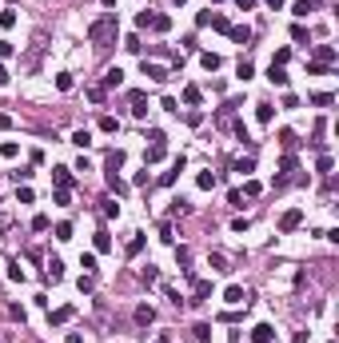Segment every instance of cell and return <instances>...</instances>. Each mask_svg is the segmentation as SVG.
<instances>
[{
	"instance_id": "1",
	"label": "cell",
	"mask_w": 339,
	"mask_h": 343,
	"mask_svg": "<svg viewBox=\"0 0 339 343\" xmlns=\"http://www.w3.org/2000/svg\"><path fill=\"white\" fill-rule=\"evenodd\" d=\"M116 32H120V20H116V12H104L96 24L88 28V40H92V44H112V40H116Z\"/></svg>"
},
{
	"instance_id": "2",
	"label": "cell",
	"mask_w": 339,
	"mask_h": 343,
	"mask_svg": "<svg viewBox=\"0 0 339 343\" xmlns=\"http://www.w3.org/2000/svg\"><path fill=\"white\" fill-rule=\"evenodd\" d=\"M144 76L148 80H168L172 72H168V64H160V60H144Z\"/></svg>"
},
{
	"instance_id": "3",
	"label": "cell",
	"mask_w": 339,
	"mask_h": 343,
	"mask_svg": "<svg viewBox=\"0 0 339 343\" xmlns=\"http://www.w3.org/2000/svg\"><path fill=\"white\" fill-rule=\"evenodd\" d=\"M224 299H228V303H232V307H248V299H252V295H248V291H243V288H239V284H232V288H228V291H224Z\"/></svg>"
},
{
	"instance_id": "4",
	"label": "cell",
	"mask_w": 339,
	"mask_h": 343,
	"mask_svg": "<svg viewBox=\"0 0 339 343\" xmlns=\"http://www.w3.org/2000/svg\"><path fill=\"white\" fill-rule=\"evenodd\" d=\"M303 224V211L299 208H291V211H284V220H280V232H295Z\"/></svg>"
},
{
	"instance_id": "5",
	"label": "cell",
	"mask_w": 339,
	"mask_h": 343,
	"mask_svg": "<svg viewBox=\"0 0 339 343\" xmlns=\"http://www.w3.org/2000/svg\"><path fill=\"white\" fill-rule=\"evenodd\" d=\"M271 339H275V327L271 323H256L252 327V343H271Z\"/></svg>"
},
{
	"instance_id": "6",
	"label": "cell",
	"mask_w": 339,
	"mask_h": 343,
	"mask_svg": "<svg viewBox=\"0 0 339 343\" xmlns=\"http://www.w3.org/2000/svg\"><path fill=\"white\" fill-rule=\"evenodd\" d=\"M128 100H132V116H140V120H144V116H148V100H144V92H140V88H136V92H128Z\"/></svg>"
},
{
	"instance_id": "7",
	"label": "cell",
	"mask_w": 339,
	"mask_h": 343,
	"mask_svg": "<svg viewBox=\"0 0 339 343\" xmlns=\"http://www.w3.org/2000/svg\"><path fill=\"white\" fill-rule=\"evenodd\" d=\"M228 36H232L235 44H248V40H252V28H248V24H232V28H228Z\"/></svg>"
},
{
	"instance_id": "8",
	"label": "cell",
	"mask_w": 339,
	"mask_h": 343,
	"mask_svg": "<svg viewBox=\"0 0 339 343\" xmlns=\"http://www.w3.org/2000/svg\"><path fill=\"white\" fill-rule=\"evenodd\" d=\"M52 180H56V188H72V168H56Z\"/></svg>"
},
{
	"instance_id": "9",
	"label": "cell",
	"mask_w": 339,
	"mask_h": 343,
	"mask_svg": "<svg viewBox=\"0 0 339 343\" xmlns=\"http://www.w3.org/2000/svg\"><path fill=\"white\" fill-rule=\"evenodd\" d=\"M267 80H271L275 88H284V84H287V72H284L280 64H271V68H267Z\"/></svg>"
},
{
	"instance_id": "10",
	"label": "cell",
	"mask_w": 339,
	"mask_h": 343,
	"mask_svg": "<svg viewBox=\"0 0 339 343\" xmlns=\"http://www.w3.org/2000/svg\"><path fill=\"white\" fill-rule=\"evenodd\" d=\"M120 84H124V72H120V68H108V72H104V88H120Z\"/></svg>"
},
{
	"instance_id": "11",
	"label": "cell",
	"mask_w": 339,
	"mask_h": 343,
	"mask_svg": "<svg viewBox=\"0 0 339 343\" xmlns=\"http://www.w3.org/2000/svg\"><path fill=\"white\" fill-rule=\"evenodd\" d=\"M152 319H156V311H152L148 303H144V307H136V323H140V327H148Z\"/></svg>"
},
{
	"instance_id": "12",
	"label": "cell",
	"mask_w": 339,
	"mask_h": 343,
	"mask_svg": "<svg viewBox=\"0 0 339 343\" xmlns=\"http://www.w3.org/2000/svg\"><path fill=\"white\" fill-rule=\"evenodd\" d=\"M200 64H204L208 72H215V68H220V56H215V52H200Z\"/></svg>"
},
{
	"instance_id": "13",
	"label": "cell",
	"mask_w": 339,
	"mask_h": 343,
	"mask_svg": "<svg viewBox=\"0 0 339 343\" xmlns=\"http://www.w3.org/2000/svg\"><path fill=\"white\" fill-rule=\"evenodd\" d=\"M235 76H239V80H252V76H256L252 60H239V64H235Z\"/></svg>"
},
{
	"instance_id": "14",
	"label": "cell",
	"mask_w": 339,
	"mask_h": 343,
	"mask_svg": "<svg viewBox=\"0 0 339 343\" xmlns=\"http://www.w3.org/2000/svg\"><path fill=\"white\" fill-rule=\"evenodd\" d=\"M256 120H260V124H271V120H275V108H271V104H260V108H256Z\"/></svg>"
},
{
	"instance_id": "15",
	"label": "cell",
	"mask_w": 339,
	"mask_h": 343,
	"mask_svg": "<svg viewBox=\"0 0 339 343\" xmlns=\"http://www.w3.org/2000/svg\"><path fill=\"white\" fill-rule=\"evenodd\" d=\"M52 204H60V208H68V204H72V192H68V188H56V192H52Z\"/></svg>"
},
{
	"instance_id": "16",
	"label": "cell",
	"mask_w": 339,
	"mask_h": 343,
	"mask_svg": "<svg viewBox=\"0 0 339 343\" xmlns=\"http://www.w3.org/2000/svg\"><path fill=\"white\" fill-rule=\"evenodd\" d=\"M196 184H200V192H211V188H215V176H211V172H200Z\"/></svg>"
},
{
	"instance_id": "17",
	"label": "cell",
	"mask_w": 339,
	"mask_h": 343,
	"mask_svg": "<svg viewBox=\"0 0 339 343\" xmlns=\"http://www.w3.org/2000/svg\"><path fill=\"white\" fill-rule=\"evenodd\" d=\"M315 56H319V64H331V60H335V48H331V44H319Z\"/></svg>"
},
{
	"instance_id": "18",
	"label": "cell",
	"mask_w": 339,
	"mask_h": 343,
	"mask_svg": "<svg viewBox=\"0 0 339 343\" xmlns=\"http://www.w3.org/2000/svg\"><path fill=\"white\" fill-rule=\"evenodd\" d=\"M68 319H72V307H56V311H52V323H56V327L68 323Z\"/></svg>"
},
{
	"instance_id": "19",
	"label": "cell",
	"mask_w": 339,
	"mask_h": 343,
	"mask_svg": "<svg viewBox=\"0 0 339 343\" xmlns=\"http://www.w3.org/2000/svg\"><path fill=\"white\" fill-rule=\"evenodd\" d=\"M72 144H76V148H88V144H92V132H88V128L72 132Z\"/></svg>"
},
{
	"instance_id": "20",
	"label": "cell",
	"mask_w": 339,
	"mask_h": 343,
	"mask_svg": "<svg viewBox=\"0 0 339 343\" xmlns=\"http://www.w3.org/2000/svg\"><path fill=\"white\" fill-rule=\"evenodd\" d=\"M164 160V144H152L148 148V164H160Z\"/></svg>"
},
{
	"instance_id": "21",
	"label": "cell",
	"mask_w": 339,
	"mask_h": 343,
	"mask_svg": "<svg viewBox=\"0 0 339 343\" xmlns=\"http://www.w3.org/2000/svg\"><path fill=\"white\" fill-rule=\"evenodd\" d=\"M315 4H319V0H295V16H307Z\"/></svg>"
},
{
	"instance_id": "22",
	"label": "cell",
	"mask_w": 339,
	"mask_h": 343,
	"mask_svg": "<svg viewBox=\"0 0 339 343\" xmlns=\"http://www.w3.org/2000/svg\"><path fill=\"white\" fill-rule=\"evenodd\" d=\"M183 104H200V88H196V84L183 88Z\"/></svg>"
},
{
	"instance_id": "23",
	"label": "cell",
	"mask_w": 339,
	"mask_h": 343,
	"mask_svg": "<svg viewBox=\"0 0 339 343\" xmlns=\"http://www.w3.org/2000/svg\"><path fill=\"white\" fill-rule=\"evenodd\" d=\"M208 24H211V28H220V32H228V28H232V24H228V16H220V12H211V20H208Z\"/></svg>"
},
{
	"instance_id": "24",
	"label": "cell",
	"mask_w": 339,
	"mask_h": 343,
	"mask_svg": "<svg viewBox=\"0 0 339 343\" xmlns=\"http://www.w3.org/2000/svg\"><path fill=\"white\" fill-rule=\"evenodd\" d=\"M307 36H312V32H307V28H303V24H291V40H295V44H303Z\"/></svg>"
},
{
	"instance_id": "25",
	"label": "cell",
	"mask_w": 339,
	"mask_h": 343,
	"mask_svg": "<svg viewBox=\"0 0 339 343\" xmlns=\"http://www.w3.org/2000/svg\"><path fill=\"white\" fill-rule=\"evenodd\" d=\"M235 172H239V176H248V172H256V160H252V156H248V160H235Z\"/></svg>"
},
{
	"instance_id": "26",
	"label": "cell",
	"mask_w": 339,
	"mask_h": 343,
	"mask_svg": "<svg viewBox=\"0 0 339 343\" xmlns=\"http://www.w3.org/2000/svg\"><path fill=\"white\" fill-rule=\"evenodd\" d=\"M211 295V284H208V279H196V299H208Z\"/></svg>"
},
{
	"instance_id": "27",
	"label": "cell",
	"mask_w": 339,
	"mask_h": 343,
	"mask_svg": "<svg viewBox=\"0 0 339 343\" xmlns=\"http://www.w3.org/2000/svg\"><path fill=\"white\" fill-rule=\"evenodd\" d=\"M196 339L208 343V339H211V323H196Z\"/></svg>"
},
{
	"instance_id": "28",
	"label": "cell",
	"mask_w": 339,
	"mask_h": 343,
	"mask_svg": "<svg viewBox=\"0 0 339 343\" xmlns=\"http://www.w3.org/2000/svg\"><path fill=\"white\" fill-rule=\"evenodd\" d=\"M152 28H156V32H168L172 20H168V16H152Z\"/></svg>"
},
{
	"instance_id": "29",
	"label": "cell",
	"mask_w": 339,
	"mask_h": 343,
	"mask_svg": "<svg viewBox=\"0 0 339 343\" xmlns=\"http://www.w3.org/2000/svg\"><path fill=\"white\" fill-rule=\"evenodd\" d=\"M16 152H20V148H16L12 140H8V144H0V156H4V160H16Z\"/></svg>"
},
{
	"instance_id": "30",
	"label": "cell",
	"mask_w": 339,
	"mask_h": 343,
	"mask_svg": "<svg viewBox=\"0 0 339 343\" xmlns=\"http://www.w3.org/2000/svg\"><path fill=\"white\" fill-rule=\"evenodd\" d=\"M335 96H331V92H315V96H312V104H319V108H327Z\"/></svg>"
},
{
	"instance_id": "31",
	"label": "cell",
	"mask_w": 339,
	"mask_h": 343,
	"mask_svg": "<svg viewBox=\"0 0 339 343\" xmlns=\"http://www.w3.org/2000/svg\"><path fill=\"white\" fill-rule=\"evenodd\" d=\"M112 247V239H108V232H96V252H108Z\"/></svg>"
},
{
	"instance_id": "32",
	"label": "cell",
	"mask_w": 339,
	"mask_h": 343,
	"mask_svg": "<svg viewBox=\"0 0 339 343\" xmlns=\"http://www.w3.org/2000/svg\"><path fill=\"white\" fill-rule=\"evenodd\" d=\"M48 275L60 279V275H64V264H60V260H48Z\"/></svg>"
},
{
	"instance_id": "33",
	"label": "cell",
	"mask_w": 339,
	"mask_h": 343,
	"mask_svg": "<svg viewBox=\"0 0 339 343\" xmlns=\"http://www.w3.org/2000/svg\"><path fill=\"white\" fill-rule=\"evenodd\" d=\"M287 60H291V48H280V52H275V60H271V64H280V68H284Z\"/></svg>"
},
{
	"instance_id": "34",
	"label": "cell",
	"mask_w": 339,
	"mask_h": 343,
	"mask_svg": "<svg viewBox=\"0 0 339 343\" xmlns=\"http://www.w3.org/2000/svg\"><path fill=\"white\" fill-rule=\"evenodd\" d=\"M56 88H60V92H68V88H72V76H68V72H60V76H56Z\"/></svg>"
},
{
	"instance_id": "35",
	"label": "cell",
	"mask_w": 339,
	"mask_h": 343,
	"mask_svg": "<svg viewBox=\"0 0 339 343\" xmlns=\"http://www.w3.org/2000/svg\"><path fill=\"white\" fill-rule=\"evenodd\" d=\"M56 239H72V224H56Z\"/></svg>"
},
{
	"instance_id": "36",
	"label": "cell",
	"mask_w": 339,
	"mask_h": 343,
	"mask_svg": "<svg viewBox=\"0 0 339 343\" xmlns=\"http://www.w3.org/2000/svg\"><path fill=\"white\" fill-rule=\"evenodd\" d=\"M140 252H144V236H136V239L128 243V256H140Z\"/></svg>"
},
{
	"instance_id": "37",
	"label": "cell",
	"mask_w": 339,
	"mask_h": 343,
	"mask_svg": "<svg viewBox=\"0 0 339 343\" xmlns=\"http://www.w3.org/2000/svg\"><path fill=\"white\" fill-rule=\"evenodd\" d=\"M12 24H16V12H12V8L0 12V28H12Z\"/></svg>"
},
{
	"instance_id": "38",
	"label": "cell",
	"mask_w": 339,
	"mask_h": 343,
	"mask_svg": "<svg viewBox=\"0 0 339 343\" xmlns=\"http://www.w3.org/2000/svg\"><path fill=\"white\" fill-rule=\"evenodd\" d=\"M140 275H144V284H156V279H160V271H156V267H144Z\"/></svg>"
},
{
	"instance_id": "39",
	"label": "cell",
	"mask_w": 339,
	"mask_h": 343,
	"mask_svg": "<svg viewBox=\"0 0 339 343\" xmlns=\"http://www.w3.org/2000/svg\"><path fill=\"white\" fill-rule=\"evenodd\" d=\"M100 132H116V116H104L100 120Z\"/></svg>"
},
{
	"instance_id": "40",
	"label": "cell",
	"mask_w": 339,
	"mask_h": 343,
	"mask_svg": "<svg viewBox=\"0 0 339 343\" xmlns=\"http://www.w3.org/2000/svg\"><path fill=\"white\" fill-rule=\"evenodd\" d=\"M80 267L84 271H96V256H80Z\"/></svg>"
},
{
	"instance_id": "41",
	"label": "cell",
	"mask_w": 339,
	"mask_h": 343,
	"mask_svg": "<svg viewBox=\"0 0 339 343\" xmlns=\"http://www.w3.org/2000/svg\"><path fill=\"white\" fill-rule=\"evenodd\" d=\"M104 215H120V204L116 200H104Z\"/></svg>"
},
{
	"instance_id": "42",
	"label": "cell",
	"mask_w": 339,
	"mask_h": 343,
	"mask_svg": "<svg viewBox=\"0 0 339 343\" xmlns=\"http://www.w3.org/2000/svg\"><path fill=\"white\" fill-rule=\"evenodd\" d=\"M8 279H24V267L20 264H8Z\"/></svg>"
},
{
	"instance_id": "43",
	"label": "cell",
	"mask_w": 339,
	"mask_h": 343,
	"mask_svg": "<svg viewBox=\"0 0 339 343\" xmlns=\"http://www.w3.org/2000/svg\"><path fill=\"white\" fill-rule=\"evenodd\" d=\"M8 56H12V44H8V40H0V60H8Z\"/></svg>"
},
{
	"instance_id": "44",
	"label": "cell",
	"mask_w": 339,
	"mask_h": 343,
	"mask_svg": "<svg viewBox=\"0 0 339 343\" xmlns=\"http://www.w3.org/2000/svg\"><path fill=\"white\" fill-rule=\"evenodd\" d=\"M235 4H239L243 12H248V8H256V0H235Z\"/></svg>"
},
{
	"instance_id": "45",
	"label": "cell",
	"mask_w": 339,
	"mask_h": 343,
	"mask_svg": "<svg viewBox=\"0 0 339 343\" xmlns=\"http://www.w3.org/2000/svg\"><path fill=\"white\" fill-rule=\"evenodd\" d=\"M64 343H84V335H80V331H72V335H68Z\"/></svg>"
},
{
	"instance_id": "46",
	"label": "cell",
	"mask_w": 339,
	"mask_h": 343,
	"mask_svg": "<svg viewBox=\"0 0 339 343\" xmlns=\"http://www.w3.org/2000/svg\"><path fill=\"white\" fill-rule=\"evenodd\" d=\"M291 343H307V335H303V331H295V335H291Z\"/></svg>"
},
{
	"instance_id": "47",
	"label": "cell",
	"mask_w": 339,
	"mask_h": 343,
	"mask_svg": "<svg viewBox=\"0 0 339 343\" xmlns=\"http://www.w3.org/2000/svg\"><path fill=\"white\" fill-rule=\"evenodd\" d=\"M267 8H284V0H267Z\"/></svg>"
},
{
	"instance_id": "48",
	"label": "cell",
	"mask_w": 339,
	"mask_h": 343,
	"mask_svg": "<svg viewBox=\"0 0 339 343\" xmlns=\"http://www.w3.org/2000/svg\"><path fill=\"white\" fill-rule=\"evenodd\" d=\"M0 84H8V68H0Z\"/></svg>"
},
{
	"instance_id": "49",
	"label": "cell",
	"mask_w": 339,
	"mask_h": 343,
	"mask_svg": "<svg viewBox=\"0 0 339 343\" xmlns=\"http://www.w3.org/2000/svg\"><path fill=\"white\" fill-rule=\"evenodd\" d=\"M112 4H116V0H104V8H112Z\"/></svg>"
},
{
	"instance_id": "50",
	"label": "cell",
	"mask_w": 339,
	"mask_h": 343,
	"mask_svg": "<svg viewBox=\"0 0 339 343\" xmlns=\"http://www.w3.org/2000/svg\"><path fill=\"white\" fill-rule=\"evenodd\" d=\"M160 343H172V339H168V335H160Z\"/></svg>"
},
{
	"instance_id": "51",
	"label": "cell",
	"mask_w": 339,
	"mask_h": 343,
	"mask_svg": "<svg viewBox=\"0 0 339 343\" xmlns=\"http://www.w3.org/2000/svg\"><path fill=\"white\" fill-rule=\"evenodd\" d=\"M215 4H220V0H215Z\"/></svg>"
}]
</instances>
